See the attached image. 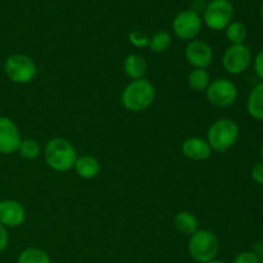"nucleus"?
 Wrapping results in <instances>:
<instances>
[{"instance_id":"f257e3e1","label":"nucleus","mask_w":263,"mask_h":263,"mask_svg":"<svg viewBox=\"0 0 263 263\" xmlns=\"http://www.w3.org/2000/svg\"><path fill=\"white\" fill-rule=\"evenodd\" d=\"M77 152L72 143L64 138H54L44 148V158L53 171L67 172L73 168L77 161Z\"/></svg>"},{"instance_id":"f03ea898","label":"nucleus","mask_w":263,"mask_h":263,"mask_svg":"<svg viewBox=\"0 0 263 263\" xmlns=\"http://www.w3.org/2000/svg\"><path fill=\"white\" fill-rule=\"evenodd\" d=\"M156 89L146 79L134 80L126 85L121 95V103L130 112H143L154 102Z\"/></svg>"},{"instance_id":"7ed1b4c3","label":"nucleus","mask_w":263,"mask_h":263,"mask_svg":"<svg viewBox=\"0 0 263 263\" xmlns=\"http://www.w3.org/2000/svg\"><path fill=\"white\" fill-rule=\"evenodd\" d=\"M239 139V126L230 118H220L210 126L207 141L211 149L217 153H225L233 148Z\"/></svg>"},{"instance_id":"20e7f679","label":"nucleus","mask_w":263,"mask_h":263,"mask_svg":"<svg viewBox=\"0 0 263 263\" xmlns=\"http://www.w3.org/2000/svg\"><path fill=\"white\" fill-rule=\"evenodd\" d=\"M189 254L195 262L207 263L216 258L220 251V241L211 230H198L189 239Z\"/></svg>"},{"instance_id":"39448f33","label":"nucleus","mask_w":263,"mask_h":263,"mask_svg":"<svg viewBox=\"0 0 263 263\" xmlns=\"http://www.w3.org/2000/svg\"><path fill=\"white\" fill-rule=\"evenodd\" d=\"M4 71L8 79L14 84H28L37 73V67L33 59L26 54H12L5 59Z\"/></svg>"},{"instance_id":"423d86ee","label":"nucleus","mask_w":263,"mask_h":263,"mask_svg":"<svg viewBox=\"0 0 263 263\" xmlns=\"http://www.w3.org/2000/svg\"><path fill=\"white\" fill-rule=\"evenodd\" d=\"M234 5L230 0H211L203 13L205 26L213 31H222L233 22Z\"/></svg>"},{"instance_id":"0eeeda50","label":"nucleus","mask_w":263,"mask_h":263,"mask_svg":"<svg viewBox=\"0 0 263 263\" xmlns=\"http://www.w3.org/2000/svg\"><path fill=\"white\" fill-rule=\"evenodd\" d=\"M207 100L217 108H228L235 103L238 98V87L228 79H217L211 81L205 90Z\"/></svg>"},{"instance_id":"6e6552de","label":"nucleus","mask_w":263,"mask_h":263,"mask_svg":"<svg viewBox=\"0 0 263 263\" xmlns=\"http://www.w3.org/2000/svg\"><path fill=\"white\" fill-rule=\"evenodd\" d=\"M252 51L246 44L230 45L222 55V66L230 74H240L249 68L252 63Z\"/></svg>"},{"instance_id":"1a4fd4ad","label":"nucleus","mask_w":263,"mask_h":263,"mask_svg":"<svg viewBox=\"0 0 263 263\" xmlns=\"http://www.w3.org/2000/svg\"><path fill=\"white\" fill-rule=\"evenodd\" d=\"M202 28V18L194 10H181L172 20V30L180 40L192 41Z\"/></svg>"},{"instance_id":"9d476101","label":"nucleus","mask_w":263,"mask_h":263,"mask_svg":"<svg viewBox=\"0 0 263 263\" xmlns=\"http://www.w3.org/2000/svg\"><path fill=\"white\" fill-rule=\"evenodd\" d=\"M185 58L194 68L205 69L213 62V50L208 43L203 40H192L185 48Z\"/></svg>"},{"instance_id":"9b49d317","label":"nucleus","mask_w":263,"mask_h":263,"mask_svg":"<svg viewBox=\"0 0 263 263\" xmlns=\"http://www.w3.org/2000/svg\"><path fill=\"white\" fill-rule=\"evenodd\" d=\"M21 141L22 139L17 125L9 117L0 116V153H14L18 151Z\"/></svg>"},{"instance_id":"f8f14e48","label":"nucleus","mask_w":263,"mask_h":263,"mask_svg":"<svg viewBox=\"0 0 263 263\" xmlns=\"http://www.w3.org/2000/svg\"><path fill=\"white\" fill-rule=\"evenodd\" d=\"M26 220V210L14 199H4L0 202V223L7 229L18 228Z\"/></svg>"},{"instance_id":"ddd939ff","label":"nucleus","mask_w":263,"mask_h":263,"mask_svg":"<svg viewBox=\"0 0 263 263\" xmlns=\"http://www.w3.org/2000/svg\"><path fill=\"white\" fill-rule=\"evenodd\" d=\"M181 152L187 159L192 161H205L212 154V149H211L210 144L207 140L202 138H189L182 143Z\"/></svg>"},{"instance_id":"4468645a","label":"nucleus","mask_w":263,"mask_h":263,"mask_svg":"<svg viewBox=\"0 0 263 263\" xmlns=\"http://www.w3.org/2000/svg\"><path fill=\"white\" fill-rule=\"evenodd\" d=\"M74 171L82 179H94L100 172V163L95 157L92 156H80L77 157V161L73 166Z\"/></svg>"},{"instance_id":"2eb2a0df","label":"nucleus","mask_w":263,"mask_h":263,"mask_svg":"<svg viewBox=\"0 0 263 263\" xmlns=\"http://www.w3.org/2000/svg\"><path fill=\"white\" fill-rule=\"evenodd\" d=\"M146 68H148V66H146L145 59L139 54H130V55L126 57L125 62H123V71L131 81L144 79Z\"/></svg>"},{"instance_id":"dca6fc26","label":"nucleus","mask_w":263,"mask_h":263,"mask_svg":"<svg viewBox=\"0 0 263 263\" xmlns=\"http://www.w3.org/2000/svg\"><path fill=\"white\" fill-rule=\"evenodd\" d=\"M247 110L252 118L263 121V82L252 89L247 102Z\"/></svg>"},{"instance_id":"f3484780","label":"nucleus","mask_w":263,"mask_h":263,"mask_svg":"<svg viewBox=\"0 0 263 263\" xmlns=\"http://www.w3.org/2000/svg\"><path fill=\"white\" fill-rule=\"evenodd\" d=\"M174 222L175 228L180 233L186 234V235H193V234L199 230V221H198L197 216L192 212H187V211H182V212L177 213Z\"/></svg>"},{"instance_id":"a211bd4d","label":"nucleus","mask_w":263,"mask_h":263,"mask_svg":"<svg viewBox=\"0 0 263 263\" xmlns=\"http://www.w3.org/2000/svg\"><path fill=\"white\" fill-rule=\"evenodd\" d=\"M211 84V76L207 69L194 68L187 76V85L192 90L197 92H202L207 90Z\"/></svg>"},{"instance_id":"6ab92c4d","label":"nucleus","mask_w":263,"mask_h":263,"mask_svg":"<svg viewBox=\"0 0 263 263\" xmlns=\"http://www.w3.org/2000/svg\"><path fill=\"white\" fill-rule=\"evenodd\" d=\"M226 39L231 45H238V44H244L248 36V30L243 22L239 21H233L228 27L225 28Z\"/></svg>"},{"instance_id":"aec40b11","label":"nucleus","mask_w":263,"mask_h":263,"mask_svg":"<svg viewBox=\"0 0 263 263\" xmlns=\"http://www.w3.org/2000/svg\"><path fill=\"white\" fill-rule=\"evenodd\" d=\"M18 263H51L50 257L40 248H26L18 256Z\"/></svg>"},{"instance_id":"412c9836","label":"nucleus","mask_w":263,"mask_h":263,"mask_svg":"<svg viewBox=\"0 0 263 263\" xmlns=\"http://www.w3.org/2000/svg\"><path fill=\"white\" fill-rule=\"evenodd\" d=\"M172 37L167 31H157L149 40V49L154 53H163L171 46Z\"/></svg>"},{"instance_id":"4be33fe9","label":"nucleus","mask_w":263,"mask_h":263,"mask_svg":"<svg viewBox=\"0 0 263 263\" xmlns=\"http://www.w3.org/2000/svg\"><path fill=\"white\" fill-rule=\"evenodd\" d=\"M18 153L26 159H36L41 153V146L35 139H23L18 146Z\"/></svg>"},{"instance_id":"5701e85b","label":"nucleus","mask_w":263,"mask_h":263,"mask_svg":"<svg viewBox=\"0 0 263 263\" xmlns=\"http://www.w3.org/2000/svg\"><path fill=\"white\" fill-rule=\"evenodd\" d=\"M128 40H130V43L133 44L134 46H136V48H146V46H149V40H151V37H149L145 32H143V31L135 30L130 32Z\"/></svg>"},{"instance_id":"b1692460","label":"nucleus","mask_w":263,"mask_h":263,"mask_svg":"<svg viewBox=\"0 0 263 263\" xmlns=\"http://www.w3.org/2000/svg\"><path fill=\"white\" fill-rule=\"evenodd\" d=\"M259 261H261V258L253 251H247L238 254L233 263H259Z\"/></svg>"},{"instance_id":"393cba45","label":"nucleus","mask_w":263,"mask_h":263,"mask_svg":"<svg viewBox=\"0 0 263 263\" xmlns=\"http://www.w3.org/2000/svg\"><path fill=\"white\" fill-rule=\"evenodd\" d=\"M251 175L252 179H253L257 184L263 185V161L254 164L253 168H252Z\"/></svg>"},{"instance_id":"a878e982","label":"nucleus","mask_w":263,"mask_h":263,"mask_svg":"<svg viewBox=\"0 0 263 263\" xmlns=\"http://www.w3.org/2000/svg\"><path fill=\"white\" fill-rule=\"evenodd\" d=\"M8 244H9V234H8V229L0 223V253L7 249Z\"/></svg>"},{"instance_id":"bb28decb","label":"nucleus","mask_w":263,"mask_h":263,"mask_svg":"<svg viewBox=\"0 0 263 263\" xmlns=\"http://www.w3.org/2000/svg\"><path fill=\"white\" fill-rule=\"evenodd\" d=\"M254 72L259 79L263 80V50L259 51L254 58Z\"/></svg>"},{"instance_id":"cd10ccee","label":"nucleus","mask_w":263,"mask_h":263,"mask_svg":"<svg viewBox=\"0 0 263 263\" xmlns=\"http://www.w3.org/2000/svg\"><path fill=\"white\" fill-rule=\"evenodd\" d=\"M254 253L257 254V256L261 258V257H263V243H257L256 246H254Z\"/></svg>"},{"instance_id":"c85d7f7f","label":"nucleus","mask_w":263,"mask_h":263,"mask_svg":"<svg viewBox=\"0 0 263 263\" xmlns=\"http://www.w3.org/2000/svg\"><path fill=\"white\" fill-rule=\"evenodd\" d=\"M207 263H226V262H223V261H220V259H212V261H210V262H207Z\"/></svg>"},{"instance_id":"c756f323","label":"nucleus","mask_w":263,"mask_h":263,"mask_svg":"<svg viewBox=\"0 0 263 263\" xmlns=\"http://www.w3.org/2000/svg\"><path fill=\"white\" fill-rule=\"evenodd\" d=\"M261 17H262V20H263V3H262V5H261Z\"/></svg>"},{"instance_id":"7c9ffc66","label":"nucleus","mask_w":263,"mask_h":263,"mask_svg":"<svg viewBox=\"0 0 263 263\" xmlns=\"http://www.w3.org/2000/svg\"><path fill=\"white\" fill-rule=\"evenodd\" d=\"M261 156H262V159H263V144H262V148H261Z\"/></svg>"},{"instance_id":"2f4dec72","label":"nucleus","mask_w":263,"mask_h":263,"mask_svg":"<svg viewBox=\"0 0 263 263\" xmlns=\"http://www.w3.org/2000/svg\"><path fill=\"white\" fill-rule=\"evenodd\" d=\"M259 263H263V257H261V261H259Z\"/></svg>"},{"instance_id":"473e14b6","label":"nucleus","mask_w":263,"mask_h":263,"mask_svg":"<svg viewBox=\"0 0 263 263\" xmlns=\"http://www.w3.org/2000/svg\"><path fill=\"white\" fill-rule=\"evenodd\" d=\"M193 2H202V0H193Z\"/></svg>"}]
</instances>
